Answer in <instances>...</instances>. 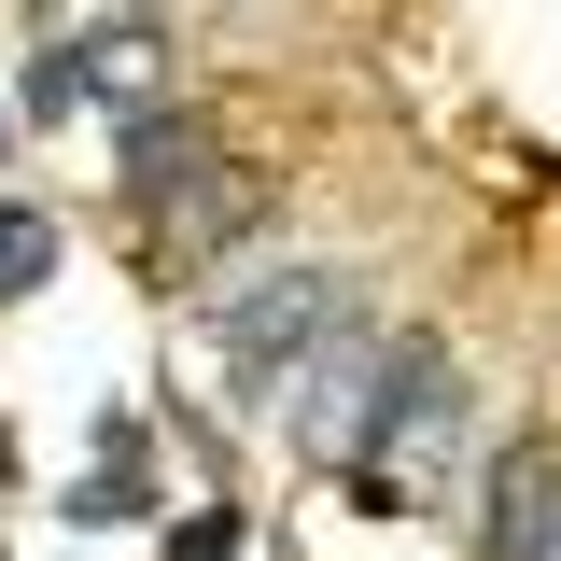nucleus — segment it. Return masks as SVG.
I'll list each match as a JSON object with an SVG mask.
<instances>
[{"label":"nucleus","mask_w":561,"mask_h":561,"mask_svg":"<svg viewBox=\"0 0 561 561\" xmlns=\"http://www.w3.org/2000/svg\"><path fill=\"white\" fill-rule=\"evenodd\" d=\"M0 478H14V435H0Z\"/></svg>","instance_id":"obj_8"},{"label":"nucleus","mask_w":561,"mask_h":561,"mask_svg":"<svg viewBox=\"0 0 561 561\" xmlns=\"http://www.w3.org/2000/svg\"><path fill=\"white\" fill-rule=\"evenodd\" d=\"M253 548V519L239 505H197V519H169V561H239Z\"/></svg>","instance_id":"obj_5"},{"label":"nucleus","mask_w":561,"mask_h":561,"mask_svg":"<svg viewBox=\"0 0 561 561\" xmlns=\"http://www.w3.org/2000/svg\"><path fill=\"white\" fill-rule=\"evenodd\" d=\"M70 519H84V534H113V519H140V478H84V491H70Z\"/></svg>","instance_id":"obj_7"},{"label":"nucleus","mask_w":561,"mask_h":561,"mask_svg":"<svg viewBox=\"0 0 561 561\" xmlns=\"http://www.w3.org/2000/svg\"><path fill=\"white\" fill-rule=\"evenodd\" d=\"M43 267H57V239H43L28 210H0V295H14V280H43Z\"/></svg>","instance_id":"obj_6"},{"label":"nucleus","mask_w":561,"mask_h":561,"mask_svg":"<svg viewBox=\"0 0 561 561\" xmlns=\"http://www.w3.org/2000/svg\"><path fill=\"white\" fill-rule=\"evenodd\" d=\"M351 323V295H337V267H253V280H210V351L253 379V393H280L309 351Z\"/></svg>","instance_id":"obj_1"},{"label":"nucleus","mask_w":561,"mask_h":561,"mask_svg":"<svg viewBox=\"0 0 561 561\" xmlns=\"http://www.w3.org/2000/svg\"><path fill=\"white\" fill-rule=\"evenodd\" d=\"M127 210H140V225H183V253L239 239V183L210 169L197 113H140V127H127Z\"/></svg>","instance_id":"obj_2"},{"label":"nucleus","mask_w":561,"mask_h":561,"mask_svg":"<svg viewBox=\"0 0 561 561\" xmlns=\"http://www.w3.org/2000/svg\"><path fill=\"white\" fill-rule=\"evenodd\" d=\"M379 365H393V337L351 309L337 337H323V351H309V365L267 393V408H280V435H295V449H323V463H351V449H365V408H379Z\"/></svg>","instance_id":"obj_3"},{"label":"nucleus","mask_w":561,"mask_h":561,"mask_svg":"<svg viewBox=\"0 0 561 561\" xmlns=\"http://www.w3.org/2000/svg\"><path fill=\"white\" fill-rule=\"evenodd\" d=\"M478 561H561V421H519L478 478Z\"/></svg>","instance_id":"obj_4"}]
</instances>
